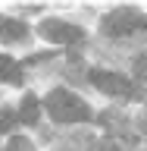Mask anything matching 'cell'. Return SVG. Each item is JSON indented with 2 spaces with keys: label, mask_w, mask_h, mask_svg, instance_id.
Instances as JSON below:
<instances>
[{
  "label": "cell",
  "mask_w": 147,
  "mask_h": 151,
  "mask_svg": "<svg viewBox=\"0 0 147 151\" xmlns=\"http://www.w3.org/2000/svg\"><path fill=\"white\" fill-rule=\"evenodd\" d=\"M44 107L50 113V120H56V123H85V120H91L88 104L78 94L66 91V88H53L44 98Z\"/></svg>",
  "instance_id": "6da1fadb"
},
{
  "label": "cell",
  "mask_w": 147,
  "mask_h": 151,
  "mask_svg": "<svg viewBox=\"0 0 147 151\" xmlns=\"http://www.w3.org/2000/svg\"><path fill=\"white\" fill-rule=\"evenodd\" d=\"M135 73L147 79V57H138V60H135Z\"/></svg>",
  "instance_id": "30bf717a"
},
{
  "label": "cell",
  "mask_w": 147,
  "mask_h": 151,
  "mask_svg": "<svg viewBox=\"0 0 147 151\" xmlns=\"http://www.w3.org/2000/svg\"><path fill=\"white\" fill-rule=\"evenodd\" d=\"M94 151H119V148H116L113 142H100V145H97V148H94Z\"/></svg>",
  "instance_id": "8fae6325"
},
{
  "label": "cell",
  "mask_w": 147,
  "mask_h": 151,
  "mask_svg": "<svg viewBox=\"0 0 147 151\" xmlns=\"http://www.w3.org/2000/svg\"><path fill=\"white\" fill-rule=\"evenodd\" d=\"M38 28H41V35H44L47 41H53V44H78L85 38V32L78 25L63 22V19H44Z\"/></svg>",
  "instance_id": "7a4b0ae2"
},
{
  "label": "cell",
  "mask_w": 147,
  "mask_h": 151,
  "mask_svg": "<svg viewBox=\"0 0 147 151\" xmlns=\"http://www.w3.org/2000/svg\"><path fill=\"white\" fill-rule=\"evenodd\" d=\"M28 32L22 22H16V19H6V16H0V41H22Z\"/></svg>",
  "instance_id": "5b68a950"
},
{
  "label": "cell",
  "mask_w": 147,
  "mask_h": 151,
  "mask_svg": "<svg viewBox=\"0 0 147 151\" xmlns=\"http://www.w3.org/2000/svg\"><path fill=\"white\" fill-rule=\"evenodd\" d=\"M38 107H41V101H38L35 94H25V98H22V107H19V120L28 123V126L38 123Z\"/></svg>",
  "instance_id": "52a82bcc"
},
{
  "label": "cell",
  "mask_w": 147,
  "mask_h": 151,
  "mask_svg": "<svg viewBox=\"0 0 147 151\" xmlns=\"http://www.w3.org/2000/svg\"><path fill=\"white\" fill-rule=\"evenodd\" d=\"M138 25H144V16L135 9H116L103 16V35H129Z\"/></svg>",
  "instance_id": "277c9868"
},
{
  "label": "cell",
  "mask_w": 147,
  "mask_h": 151,
  "mask_svg": "<svg viewBox=\"0 0 147 151\" xmlns=\"http://www.w3.org/2000/svg\"><path fill=\"white\" fill-rule=\"evenodd\" d=\"M16 120H19V113H13V110H0V132H9L13 126H16Z\"/></svg>",
  "instance_id": "ba28073f"
},
{
  "label": "cell",
  "mask_w": 147,
  "mask_h": 151,
  "mask_svg": "<svg viewBox=\"0 0 147 151\" xmlns=\"http://www.w3.org/2000/svg\"><path fill=\"white\" fill-rule=\"evenodd\" d=\"M0 79H3V82L19 85V82H22V66H19L16 60H9V57L0 54Z\"/></svg>",
  "instance_id": "8992f818"
},
{
  "label": "cell",
  "mask_w": 147,
  "mask_h": 151,
  "mask_svg": "<svg viewBox=\"0 0 147 151\" xmlns=\"http://www.w3.org/2000/svg\"><path fill=\"white\" fill-rule=\"evenodd\" d=\"M91 82L107 94H119V98H131L135 94V85L119 73H110V69H91Z\"/></svg>",
  "instance_id": "3957f363"
},
{
  "label": "cell",
  "mask_w": 147,
  "mask_h": 151,
  "mask_svg": "<svg viewBox=\"0 0 147 151\" xmlns=\"http://www.w3.org/2000/svg\"><path fill=\"white\" fill-rule=\"evenodd\" d=\"M6 151H31V142L25 139V135H13L6 145Z\"/></svg>",
  "instance_id": "9c48e42d"
}]
</instances>
